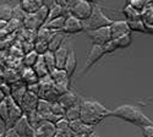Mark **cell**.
I'll list each match as a JSON object with an SVG mask.
<instances>
[{
	"label": "cell",
	"instance_id": "obj_1",
	"mask_svg": "<svg viewBox=\"0 0 153 137\" xmlns=\"http://www.w3.org/2000/svg\"><path fill=\"white\" fill-rule=\"evenodd\" d=\"M81 105V120L90 126H97L105 118L110 116V110H108L103 104L97 101H83L80 102Z\"/></svg>",
	"mask_w": 153,
	"mask_h": 137
},
{
	"label": "cell",
	"instance_id": "obj_2",
	"mask_svg": "<svg viewBox=\"0 0 153 137\" xmlns=\"http://www.w3.org/2000/svg\"><path fill=\"white\" fill-rule=\"evenodd\" d=\"M110 116L121 119L130 124H134L136 126L143 127L147 125H153V121L143 113V111L136 105L131 104H123L110 111Z\"/></svg>",
	"mask_w": 153,
	"mask_h": 137
},
{
	"label": "cell",
	"instance_id": "obj_3",
	"mask_svg": "<svg viewBox=\"0 0 153 137\" xmlns=\"http://www.w3.org/2000/svg\"><path fill=\"white\" fill-rule=\"evenodd\" d=\"M111 22H113V20H110L104 14L103 10L100 9V6H98L97 4H94V9H93L92 15L90 16V19L86 20L83 22L85 31L88 32V31H93V30H97V28L107 27V26H110Z\"/></svg>",
	"mask_w": 153,
	"mask_h": 137
},
{
	"label": "cell",
	"instance_id": "obj_4",
	"mask_svg": "<svg viewBox=\"0 0 153 137\" xmlns=\"http://www.w3.org/2000/svg\"><path fill=\"white\" fill-rule=\"evenodd\" d=\"M93 9H94V3L87 1V0H76V3L70 9V12L72 16L85 22L92 15Z\"/></svg>",
	"mask_w": 153,
	"mask_h": 137
},
{
	"label": "cell",
	"instance_id": "obj_5",
	"mask_svg": "<svg viewBox=\"0 0 153 137\" xmlns=\"http://www.w3.org/2000/svg\"><path fill=\"white\" fill-rule=\"evenodd\" d=\"M5 101H6V104H7V108H9V119H7L5 127H12L16 124V121L25 115V113H23L21 105L19 103H16L10 96L6 97Z\"/></svg>",
	"mask_w": 153,
	"mask_h": 137
},
{
	"label": "cell",
	"instance_id": "obj_6",
	"mask_svg": "<svg viewBox=\"0 0 153 137\" xmlns=\"http://www.w3.org/2000/svg\"><path fill=\"white\" fill-rule=\"evenodd\" d=\"M90 39L92 41L93 44L96 45H105L108 42H110L111 38V31H110V26L107 27H102V28H97L93 31H88L87 32Z\"/></svg>",
	"mask_w": 153,
	"mask_h": 137
},
{
	"label": "cell",
	"instance_id": "obj_7",
	"mask_svg": "<svg viewBox=\"0 0 153 137\" xmlns=\"http://www.w3.org/2000/svg\"><path fill=\"white\" fill-rule=\"evenodd\" d=\"M50 78H52V81L59 87V88H61L64 92H68L70 91L69 87H70V77L68 76V73L65 70H61V69H55L53 70L52 72L49 73Z\"/></svg>",
	"mask_w": 153,
	"mask_h": 137
},
{
	"label": "cell",
	"instance_id": "obj_8",
	"mask_svg": "<svg viewBox=\"0 0 153 137\" xmlns=\"http://www.w3.org/2000/svg\"><path fill=\"white\" fill-rule=\"evenodd\" d=\"M104 55H105V53H104L103 47L93 44L90 53H88V55L86 58V63H85V66H83V72H87L92 66H94L97 64V61H99L102 59V56H104Z\"/></svg>",
	"mask_w": 153,
	"mask_h": 137
},
{
	"label": "cell",
	"instance_id": "obj_9",
	"mask_svg": "<svg viewBox=\"0 0 153 137\" xmlns=\"http://www.w3.org/2000/svg\"><path fill=\"white\" fill-rule=\"evenodd\" d=\"M85 31L83 21L79 20L72 15L68 16L65 19V24H64V33L65 34H76Z\"/></svg>",
	"mask_w": 153,
	"mask_h": 137
},
{
	"label": "cell",
	"instance_id": "obj_10",
	"mask_svg": "<svg viewBox=\"0 0 153 137\" xmlns=\"http://www.w3.org/2000/svg\"><path fill=\"white\" fill-rule=\"evenodd\" d=\"M12 127L16 130V132H17L21 137H34L36 130L31 126V124H30V121H28L26 114H25L21 119H19V120L16 121V124H15V125L12 126Z\"/></svg>",
	"mask_w": 153,
	"mask_h": 137
},
{
	"label": "cell",
	"instance_id": "obj_11",
	"mask_svg": "<svg viewBox=\"0 0 153 137\" xmlns=\"http://www.w3.org/2000/svg\"><path fill=\"white\" fill-rule=\"evenodd\" d=\"M38 101H39V97H38L37 94L27 91L26 96L23 97V99L21 101L20 105L23 110V113L25 114H30L32 113V111H36L37 110V105H38Z\"/></svg>",
	"mask_w": 153,
	"mask_h": 137
},
{
	"label": "cell",
	"instance_id": "obj_12",
	"mask_svg": "<svg viewBox=\"0 0 153 137\" xmlns=\"http://www.w3.org/2000/svg\"><path fill=\"white\" fill-rule=\"evenodd\" d=\"M110 31H111V38L113 39L131 33L127 21H113L110 24Z\"/></svg>",
	"mask_w": 153,
	"mask_h": 137
},
{
	"label": "cell",
	"instance_id": "obj_13",
	"mask_svg": "<svg viewBox=\"0 0 153 137\" xmlns=\"http://www.w3.org/2000/svg\"><path fill=\"white\" fill-rule=\"evenodd\" d=\"M10 88H11V91H10V97L14 99L16 103H19V104L21 103V101L23 99V97L26 96V93H27V91H28L27 84L23 83L22 81H19V82H16V83H14V84H11Z\"/></svg>",
	"mask_w": 153,
	"mask_h": 137
},
{
	"label": "cell",
	"instance_id": "obj_14",
	"mask_svg": "<svg viewBox=\"0 0 153 137\" xmlns=\"http://www.w3.org/2000/svg\"><path fill=\"white\" fill-rule=\"evenodd\" d=\"M56 133L55 124L50 121H43L39 126L36 129L34 137H54Z\"/></svg>",
	"mask_w": 153,
	"mask_h": 137
},
{
	"label": "cell",
	"instance_id": "obj_15",
	"mask_svg": "<svg viewBox=\"0 0 153 137\" xmlns=\"http://www.w3.org/2000/svg\"><path fill=\"white\" fill-rule=\"evenodd\" d=\"M70 50L69 49V45L66 42H64V44L58 49L56 52H54V55H55V61H56V69H61L64 70V66H65V63H66V59L70 54Z\"/></svg>",
	"mask_w": 153,
	"mask_h": 137
},
{
	"label": "cell",
	"instance_id": "obj_16",
	"mask_svg": "<svg viewBox=\"0 0 153 137\" xmlns=\"http://www.w3.org/2000/svg\"><path fill=\"white\" fill-rule=\"evenodd\" d=\"M58 102H59L64 108H65V110H66V109L72 108V107L76 105V104H79L81 101H79L77 94H75V93L71 92V91H68V92L64 93L62 96H60V98H59Z\"/></svg>",
	"mask_w": 153,
	"mask_h": 137
},
{
	"label": "cell",
	"instance_id": "obj_17",
	"mask_svg": "<svg viewBox=\"0 0 153 137\" xmlns=\"http://www.w3.org/2000/svg\"><path fill=\"white\" fill-rule=\"evenodd\" d=\"M20 5L26 15H32L43 6V0H21Z\"/></svg>",
	"mask_w": 153,
	"mask_h": 137
},
{
	"label": "cell",
	"instance_id": "obj_18",
	"mask_svg": "<svg viewBox=\"0 0 153 137\" xmlns=\"http://www.w3.org/2000/svg\"><path fill=\"white\" fill-rule=\"evenodd\" d=\"M20 77H21V81H22L23 83H26L27 86L39 82V78H38V76L36 75V72H34V70H33L32 67L23 66V67L20 70Z\"/></svg>",
	"mask_w": 153,
	"mask_h": 137
},
{
	"label": "cell",
	"instance_id": "obj_19",
	"mask_svg": "<svg viewBox=\"0 0 153 137\" xmlns=\"http://www.w3.org/2000/svg\"><path fill=\"white\" fill-rule=\"evenodd\" d=\"M70 127H71V131L74 133H81V135H90L91 132L94 131L93 126L87 125V124H85L81 119L70 121Z\"/></svg>",
	"mask_w": 153,
	"mask_h": 137
},
{
	"label": "cell",
	"instance_id": "obj_20",
	"mask_svg": "<svg viewBox=\"0 0 153 137\" xmlns=\"http://www.w3.org/2000/svg\"><path fill=\"white\" fill-rule=\"evenodd\" d=\"M22 26L25 30L28 31H33V32H38L41 27H43V24L41 23V21L38 20V17L32 14V15H26L25 20L22 21Z\"/></svg>",
	"mask_w": 153,
	"mask_h": 137
},
{
	"label": "cell",
	"instance_id": "obj_21",
	"mask_svg": "<svg viewBox=\"0 0 153 137\" xmlns=\"http://www.w3.org/2000/svg\"><path fill=\"white\" fill-rule=\"evenodd\" d=\"M66 39V34L64 32H56L53 34V37L49 41V52H56L58 49L64 44Z\"/></svg>",
	"mask_w": 153,
	"mask_h": 137
},
{
	"label": "cell",
	"instance_id": "obj_22",
	"mask_svg": "<svg viewBox=\"0 0 153 137\" xmlns=\"http://www.w3.org/2000/svg\"><path fill=\"white\" fill-rule=\"evenodd\" d=\"M19 81H21L20 71H17L15 69H11V67H5L4 69V83L11 86V84H14Z\"/></svg>",
	"mask_w": 153,
	"mask_h": 137
},
{
	"label": "cell",
	"instance_id": "obj_23",
	"mask_svg": "<svg viewBox=\"0 0 153 137\" xmlns=\"http://www.w3.org/2000/svg\"><path fill=\"white\" fill-rule=\"evenodd\" d=\"M76 66H77V59H76V53L75 50H70V54L66 59V63H65V66H64V70L66 71L68 76L71 77L72 75L75 73V70H76Z\"/></svg>",
	"mask_w": 153,
	"mask_h": 137
},
{
	"label": "cell",
	"instance_id": "obj_24",
	"mask_svg": "<svg viewBox=\"0 0 153 137\" xmlns=\"http://www.w3.org/2000/svg\"><path fill=\"white\" fill-rule=\"evenodd\" d=\"M32 69L34 70L36 75L38 76V78H39V80L47 77L48 75H49V70H48V67H47V65L44 63L42 55H39V58H38V60H37V63L34 64V66Z\"/></svg>",
	"mask_w": 153,
	"mask_h": 137
},
{
	"label": "cell",
	"instance_id": "obj_25",
	"mask_svg": "<svg viewBox=\"0 0 153 137\" xmlns=\"http://www.w3.org/2000/svg\"><path fill=\"white\" fill-rule=\"evenodd\" d=\"M65 19L66 17H58L54 20L48 21L44 27H47L48 30H50L52 32L56 33V32H64V24H65Z\"/></svg>",
	"mask_w": 153,
	"mask_h": 137
},
{
	"label": "cell",
	"instance_id": "obj_26",
	"mask_svg": "<svg viewBox=\"0 0 153 137\" xmlns=\"http://www.w3.org/2000/svg\"><path fill=\"white\" fill-rule=\"evenodd\" d=\"M123 14L126 17V21H136V20H142L141 17V12L137 11L135 7H132L130 4H127L123 9Z\"/></svg>",
	"mask_w": 153,
	"mask_h": 137
},
{
	"label": "cell",
	"instance_id": "obj_27",
	"mask_svg": "<svg viewBox=\"0 0 153 137\" xmlns=\"http://www.w3.org/2000/svg\"><path fill=\"white\" fill-rule=\"evenodd\" d=\"M64 118H65L69 122L70 121H74V120H79L81 118V105H80V103L74 105L70 109H66L65 116H64Z\"/></svg>",
	"mask_w": 153,
	"mask_h": 137
},
{
	"label": "cell",
	"instance_id": "obj_28",
	"mask_svg": "<svg viewBox=\"0 0 153 137\" xmlns=\"http://www.w3.org/2000/svg\"><path fill=\"white\" fill-rule=\"evenodd\" d=\"M34 52L38 55H44L47 52H49V42L41 39V38H36L34 41Z\"/></svg>",
	"mask_w": 153,
	"mask_h": 137
},
{
	"label": "cell",
	"instance_id": "obj_29",
	"mask_svg": "<svg viewBox=\"0 0 153 137\" xmlns=\"http://www.w3.org/2000/svg\"><path fill=\"white\" fill-rule=\"evenodd\" d=\"M38 58H39V55H38L34 50H32V52L26 53V54L23 55V58H22V64H23V66H26V67H33L34 64L37 63Z\"/></svg>",
	"mask_w": 153,
	"mask_h": 137
},
{
	"label": "cell",
	"instance_id": "obj_30",
	"mask_svg": "<svg viewBox=\"0 0 153 137\" xmlns=\"http://www.w3.org/2000/svg\"><path fill=\"white\" fill-rule=\"evenodd\" d=\"M27 119H28V121H30V124H31V126H32L34 130H36L38 126H39L43 121H45L44 118H43V115L38 113L37 110H36V111H32V113H30V114H27Z\"/></svg>",
	"mask_w": 153,
	"mask_h": 137
},
{
	"label": "cell",
	"instance_id": "obj_31",
	"mask_svg": "<svg viewBox=\"0 0 153 137\" xmlns=\"http://www.w3.org/2000/svg\"><path fill=\"white\" fill-rule=\"evenodd\" d=\"M37 111L39 114H42L43 118H44L49 113H52V103L45 101V99L39 98V101H38V105H37Z\"/></svg>",
	"mask_w": 153,
	"mask_h": 137
},
{
	"label": "cell",
	"instance_id": "obj_32",
	"mask_svg": "<svg viewBox=\"0 0 153 137\" xmlns=\"http://www.w3.org/2000/svg\"><path fill=\"white\" fill-rule=\"evenodd\" d=\"M43 56V60H44V63H45V65H47V67H48V70H49V73L52 72L53 70H55L56 69V61H55V55H54V53L53 52H47L44 55H42Z\"/></svg>",
	"mask_w": 153,
	"mask_h": 137
},
{
	"label": "cell",
	"instance_id": "obj_33",
	"mask_svg": "<svg viewBox=\"0 0 153 137\" xmlns=\"http://www.w3.org/2000/svg\"><path fill=\"white\" fill-rule=\"evenodd\" d=\"M114 43H115L117 48L118 49H124V48H127L131 42H132V38H131V33L129 34H125V36H121L119 37V38H115V39H113Z\"/></svg>",
	"mask_w": 153,
	"mask_h": 137
},
{
	"label": "cell",
	"instance_id": "obj_34",
	"mask_svg": "<svg viewBox=\"0 0 153 137\" xmlns=\"http://www.w3.org/2000/svg\"><path fill=\"white\" fill-rule=\"evenodd\" d=\"M12 9L9 4H3L0 5V20L10 21L12 19Z\"/></svg>",
	"mask_w": 153,
	"mask_h": 137
},
{
	"label": "cell",
	"instance_id": "obj_35",
	"mask_svg": "<svg viewBox=\"0 0 153 137\" xmlns=\"http://www.w3.org/2000/svg\"><path fill=\"white\" fill-rule=\"evenodd\" d=\"M129 27L131 32H142L146 33V27H145V22L142 20H136V21H127Z\"/></svg>",
	"mask_w": 153,
	"mask_h": 137
},
{
	"label": "cell",
	"instance_id": "obj_36",
	"mask_svg": "<svg viewBox=\"0 0 153 137\" xmlns=\"http://www.w3.org/2000/svg\"><path fill=\"white\" fill-rule=\"evenodd\" d=\"M142 21L147 24H153V5L149 4L142 12H141Z\"/></svg>",
	"mask_w": 153,
	"mask_h": 137
},
{
	"label": "cell",
	"instance_id": "obj_37",
	"mask_svg": "<svg viewBox=\"0 0 153 137\" xmlns=\"http://www.w3.org/2000/svg\"><path fill=\"white\" fill-rule=\"evenodd\" d=\"M55 126H56V131L59 132H65V133H72L71 131V127H70V122L65 119V118H62L60 119L56 124H55Z\"/></svg>",
	"mask_w": 153,
	"mask_h": 137
},
{
	"label": "cell",
	"instance_id": "obj_38",
	"mask_svg": "<svg viewBox=\"0 0 153 137\" xmlns=\"http://www.w3.org/2000/svg\"><path fill=\"white\" fill-rule=\"evenodd\" d=\"M129 4H130L132 7H135L137 11L142 12V11L149 5V0H130Z\"/></svg>",
	"mask_w": 153,
	"mask_h": 137
},
{
	"label": "cell",
	"instance_id": "obj_39",
	"mask_svg": "<svg viewBox=\"0 0 153 137\" xmlns=\"http://www.w3.org/2000/svg\"><path fill=\"white\" fill-rule=\"evenodd\" d=\"M37 17H38V20H39L41 21V23L43 24V26H44V24H45V22H47V20H48V15H49V9L48 7H45L44 5L39 9V10H38L37 12H36V14H34Z\"/></svg>",
	"mask_w": 153,
	"mask_h": 137
},
{
	"label": "cell",
	"instance_id": "obj_40",
	"mask_svg": "<svg viewBox=\"0 0 153 137\" xmlns=\"http://www.w3.org/2000/svg\"><path fill=\"white\" fill-rule=\"evenodd\" d=\"M65 108H64L59 102H53L52 103V113L59 118H64L65 116Z\"/></svg>",
	"mask_w": 153,
	"mask_h": 137
},
{
	"label": "cell",
	"instance_id": "obj_41",
	"mask_svg": "<svg viewBox=\"0 0 153 137\" xmlns=\"http://www.w3.org/2000/svg\"><path fill=\"white\" fill-rule=\"evenodd\" d=\"M25 17H26V12H25L21 7V5H16L14 9H12V19H15V20H19V21H23Z\"/></svg>",
	"mask_w": 153,
	"mask_h": 137
},
{
	"label": "cell",
	"instance_id": "obj_42",
	"mask_svg": "<svg viewBox=\"0 0 153 137\" xmlns=\"http://www.w3.org/2000/svg\"><path fill=\"white\" fill-rule=\"evenodd\" d=\"M7 119H9V108H7L6 101H4L1 104H0V120L6 125Z\"/></svg>",
	"mask_w": 153,
	"mask_h": 137
},
{
	"label": "cell",
	"instance_id": "obj_43",
	"mask_svg": "<svg viewBox=\"0 0 153 137\" xmlns=\"http://www.w3.org/2000/svg\"><path fill=\"white\" fill-rule=\"evenodd\" d=\"M103 49H104L105 54H110V53H114L115 50H118V48H117V45H115V43H114L113 39L110 42H108L105 45H103Z\"/></svg>",
	"mask_w": 153,
	"mask_h": 137
},
{
	"label": "cell",
	"instance_id": "obj_44",
	"mask_svg": "<svg viewBox=\"0 0 153 137\" xmlns=\"http://www.w3.org/2000/svg\"><path fill=\"white\" fill-rule=\"evenodd\" d=\"M3 135H4V137H21V136L16 132V130H15L14 127H6L5 131L3 132Z\"/></svg>",
	"mask_w": 153,
	"mask_h": 137
},
{
	"label": "cell",
	"instance_id": "obj_45",
	"mask_svg": "<svg viewBox=\"0 0 153 137\" xmlns=\"http://www.w3.org/2000/svg\"><path fill=\"white\" fill-rule=\"evenodd\" d=\"M27 88H28L30 92H32V93H34V94H37L38 97H39V92H41V84H39V82L27 86Z\"/></svg>",
	"mask_w": 153,
	"mask_h": 137
},
{
	"label": "cell",
	"instance_id": "obj_46",
	"mask_svg": "<svg viewBox=\"0 0 153 137\" xmlns=\"http://www.w3.org/2000/svg\"><path fill=\"white\" fill-rule=\"evenodd\" d=\"M9 54L7 50H0V66L6 67V61H7Z\"/></svg>",
	"mask_w": 153,
	"mask_h": 137
},
{
	"label": "cell",
	"instance_id": "obj_47",
	"mask_svg": "<svg viewBox=\"0 0 153 137\" xmlns=\"http://www.w3.org/2000/svg\"><path fill=\"white\" fill-rule=\"evenodd\" d=\"M143 137H153V125H147L141 127Z\"/></svg>",
	"mask_w": 153,
	"mask_h": 137
},
{
	"label": "cell",
	"instance_id": "obj_48",
	"mask_svg": "<svg viewBox=\"0 0 153 137\" xmlns=\"http://www.w3.org/2000/svg\"><path fill=\"white\" fill-rule=\"evenodd\" d=\"M0 90L4 92V94H5L6 97L10 96V91H11V88H10V86H9V84H6V83H1V84H0Z\"/></svg>",
	"mask_w": 153,
	"mask_h": 137
},
{
	"label": "cell",
	"instance_id": "obj_49",
	"mask_svg": "<svg viewBox=\"0 0 153 137\" xmlns=\"http://www.w3.org/2000/svg\"><path fill=\"white\" fill-rule=\"evenodd\" d=\"M56 1L58 0H43V5L45 7H48V9H52L53 6L56 5Z\"/></svg>",
	"mask_w": 153,
	"mask_h": 137
},
{
	"label": "cell",
	"instance_id": "obj_50",
	"mask_svg": "<svg viewBox=\"0 0 153 137\" xmlns=\"http://www.w3.org/2000/svg\"><path fill=\"white\" fill-rule=\"evenodd\" d=\"M54 137H72V133H65V132H59L56 131Z\"/></svg>",
	"mask_w": 153,
	"mask_h": 137
},
{
	"label": "cell",
	"instance_id": "obj_51",
	"mask_svg": "<svg viewBox=\"0 0 153 137\" xmlns=\"http://www.w3.org/2000/svg\"><path fill=\"white\" fill-rule=\"evenodd\" d=\"M9 24V21H5V20H0V31H3L7 27Z\"/></svg>",
	"mask_w": 153,
	"mask_h": 137
},
{
	"label": "cell",
	"instance_id": "obj_52",
	"mask_svg": "<svg viewBox=\"0 0 153 137\" xmlns=\"http://www.w3.org/2000/svg\"><path fill=\"white\" fill-rule=\"evenodd\" d=\"M56 5H59V6H61V7H68V0H58ZM68 9H69V7H68Z\"/></svg>",
	"mask_w": 153,
	"mask_h": 137
},
{
	"label": "cell",
	"instance_id": "obj_53",
	"mask_svg": "<svg viewBox=\"0 0 153 137\" xmlns=\"http://www.w3.org/2000/svg\"><path fill=\"white\" fill-rule=\"evenodd\" d=\"M4 69L3 66H0V84L4 83Z\"/></svg>",
	"mask_w": 153,
	"mask_h": 137
},
{
	"label": "cell",
	"instance_id": "obj_54",
	"mask_svg": "<svg viewBox=\"0 0 153 137\" xmlns=\"http://www.w3.org/2000/svg\"><path fill=\"white\" fill-rule=\"evenodd\" d=\"M5 99H6V96L4 94V92H3L1 90H0V104H1V103L5 101Z\"/></svg>",
	"mask_w": 153,
	"mask_h": 137
},
{
	"label": "cell",
	"instance_id": "obj_55",
	"mask_svg": "<svg viewBox=\"0 0 153 137\" xmlns=\"http://www.w3.org/2000/svg\"><path fill=\"white\" fill-rule=\"evenodd\" d=\"M88 137H100V136H99V135H97V133L93 131V132H91L90 135H88Z\"/></svg>",
	"mask_w": 153,
	"mask_h": 137
},
{
	"label": "cell",
	"instance_id": "obj_56",
	"mask_svg": "<svg viewBox=\"0 0 153 137\" xmlns=\"http://www.w3.org/2000/svg\"><path fill=\"white\" fill-rule=\"evenodd\" d=\"M87 1H91V3H94V1H96V0H87Z\"/></svg>",
	"mask_w": 153,
	"mask_h": 137
},
{
	"label": "cell",
	"instance_id": "obj_57",
	"mask_svg": "<svg viewBox=\"0 0 153 137\" xmlns=\"http://www.w3.org/2000/svg\"><path fill=\"white\" fill-rule=\"evenodd\" d=\"M0 137H4V135H3V132H0Z\"/></svg>",
	"mask_w": 153,
	"mask_h": 137
},
{
	"label": "cell",
	"instance_id": "obj_58",
	"mask_svg": "<svg viewBox=\"0 0 153 137\" xmlns=\"http://www.w3.org/2000/svg\"><path fill=\"white\" fill-rule=\"evenodd\" d=\"M7 1H12V0H7Z\"/></svg>",
	"mask_w": 153,
	"mask_h": 137
}]
</instances>
